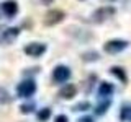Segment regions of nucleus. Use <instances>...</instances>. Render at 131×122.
<instances>
[{
    "label": "nucleus",
    "mask_w": 131,
    "mask_h": 122,
    "mask_svg": "<svg viewBox=\"0 0 131 122\" xmlns=\"http://www.w3.org/2000/svg\"><path fill=\"white\" fill-rule=\"evenodd\" d=\"M126 47H128V42L125 39H112L103 44L105 52H108V54H118V52L125 51Z\"/></svg>",
    "instance_id": "obj_1"
},
{
    "label": "nucleus",
    "mask_w": 131,
    "mask_h": 122,
    "mask_svg": "<svg viewBox=\"0 0 131 122\" xmlns=\"http://www.w3.org/2000/svg\"><path fill=\"white\" fill-rule=\"evenodd\" d=\"M35 91H36V83L33 80H25L16 86V93L20 98H30L35 95Z\"/></svg>",
    "instance_id": "obj_2"
},
{
    "label": "nucleus",
    "mask_w": 131,
    "mask_h": 122,
    "mask_svg": "<svg viewBox=\"0 0 131 122\" xmlns=\"http://www.w3.org/2000/svg\"><path fill=\"white\" fill-rule=\"evenodd\" d=\"M64 18H66V13L62 10H49L44 15V24L46 26H54V24L61 23Z\"/></svg>",
    "instance_id": "obj_3"
},
{
    "label": "nucleus",
    "mask_w": 131,
    "mask_h": 122,
    "mask_svg": "<svg viewBox=\"0 0 131 122\" xmlns=\"http://www.w3.org/2000/svg\"><path fill=\"white\" fill-rule=\"evenodd\" d=\"M69 77H71V70L66 65H57L54 70H52V80L56 83H66L69 80Z\"/></svg>",
    "instance_id": "obj_4"
},
{
    "label": "nucleus",
    "mask_w": 131,
    "mask_h": 122,
    "mask_svg": "<svg viewBox=\"0 0 131 122\" xmlns=\"http://www.w3.org/2000/svg\"><path fill=\"white\" fill-rule=\"evenodd\" d=\"M23 52L30 57H39L46 52V44H41V42H31L28 46L23 47Z\"/></svg>",
    "instance_id": "obj_5"
},
{
    "label": "nucleus",
    "mask_w": 131,
    "mask_h": 122,
    "mask_svg": "<svg viewBox=\"0 0 131 122\" xmlns=\"http://www.w3.org/2000/svg\"><path fill=\"white\" fill-rule=\"evenodd\" d=\"M113 13H115L113 7H102L92 15V20L95 23H102V21H105V20H108L110 16H113Z\"/></svg>",
    "instance_id": "obj_6"
},
{
    "label": "nucleus",
    "mask_w": 131,
    "mask_h": 122,
    "mask_svg": "<svg viewBox=\"0 0 131 122\" xmlns=\"http://www.w3.org/2000/svg\"><path fill=\"white\" fill-rule=\"evenodd\" d=\"M18 28H7V29H3L0 33V44H10L13 42L16 39V36H18Z\"/></svg>",
    "instance_id": "obj_7"
},
{
    "label": "nucleus",
    "mask_w": 131,
    "mask_h": 122,
    "mask_svg": "<svg viewBox=\"0 0 131 122\" xmlns=\"http://www.w3.org/2000/svg\"><path fill=\"white\" fill-rule=\"evenodd\" d=\"M2 10L8 18H13L18 13V5H16V2H13V0H7V2L2 3Z\"/></svg>",
    "instance_id": "obj_8"
},
{
    "label": "nucleus",
    "mask_w": 131,
    "mask_h": 122,
    "mask_svg": "<svg viewBox=\"0 0 131 122\" xmlns=\"http://www.w3.org/2000/svg\"><path fill=\"white\" fill-rule=\"evenodd\" d=\"M75 91H77V88L69 83V85H66V86H62L59 89V96L62 98V99H72V98L75 96Z\"/></svg>",
    "instance_id": "obj_9"
},
{
    "label": "nucleus",
    "mask_w": 131,
    "mask_h": 122,
    "mask_svg": "<svg viewBox=\"0 0 131 122\" xmlns=\"http://www.w3.org/2000/svg\"><path fill=\"white\" fill-rule=\"evenodd\" d=\"M113 91H115L113 85H112V83H108V81H103V83L100 85V88H98V96H102V98H105V96H112V95H113Z\"/></svg>",
    "instance_id": "obj_10"
},
{
    "label": "nucleus",
    "mask_w": 131,
    "mask_h": 122,
    "mask_svg": "<svg viewBox=\"0 0 131 122\" xmlns=\"http://www.w3.org/2000/svg\"><path fill=\"white\" fill-rule=\"evenodd\" d=\"M110 72H112L113 75L121 81V83H126V73H125V70H123L121 67H116V65H115V67L110 68Z\"/></svg>",
    "instance_id": "obj_11"
},
{
    "label": "nucleus",
    "mask_w": 131,
    "mask_h": 122,
    "mask_svg": "<svg viewBox=\"0 0 131 122\" xmlns=\"http://www.w3.org/2000/svg\"><path fill=\"white\" fill-rule=\"evenodd\" d=\"M108 108H110V99H105V101H102L100 104H97V108H95V114H98V116H102V114H105L106 111H108Z\"/></svg>",
    "instance_id": "obj_12"
},
{
    "label": "nucleus",
    "mask_w": 131,
    "mask_h": 122,
    "mask_svg": "<svg viewBox=\"0 0 131 122\" xmlns=\"http://www.w3.org/2000/svg\"><path fill=\"white\" fill-rule=\"evenodd\" d=\"M49 116H51V109L43 108V109H39V112H38V120L39 122H46L49 119Z\"/></svg>",
    "instance_id": "obj_13"
},
{
    "label": "nucleus",
    "mask_w": 131,
    "mask_h": 122,
    "mask_svg": "<svg viewBox=\"0 0 131 122\" xmlns=\"http://www.w3.org/2000/svg\"><path fill=\"white\" fill-rule=\"evenodd\" d=\"M120 117H121V120H128V119H131V106H129V104H125V106L121 108Z\"/></svg>",
    "instance_id": "obj_14"
},
{
    "label": "nucleus",
    "mask_w": 131,
    "mask_h": 122,
    "mask_svg": "<svg viewBox=\"0 0 131 122\" xmlns=\"http://www.w3.org/2000/svg\"><path fill=\"white\" fill-rule=\"evenodd\" d=\"M33 109H35V104H21L20 106V112L21 114H30V112H33Z\"/></svg>",
    "instance_id": "obj_15"
},
{
    "label": "nucleus",
    "mask_w": 131,
    "mask_h": 122,
    "mask_svg": "<svg viewBox=\"0 0 131 122\" xmlns=\"http://www.w3.org/2000/svg\"><path fill=\"white\" fill-rule=\"evenodd\" d=\"M87 109H90V104L87 103V101H84V103H77L75 106H74V111H87Z\"/></svg>",
    "instance_id": "obj_16"
},
{
    "label": "nucleus",
    "mask_w": 131,
    "mask_h": 122,
    "mask_svg": "<svg viewBox=\"0 0 131 122\" xmlns=\"http://www.w3.org/2000/svg\"><path fill=\"white\" fill-rule=\"evenodd\" d=\"M82 59L87 60V62H89V60H97L98 59V54H97V52H85V54L82 55Z\"/></svg>",
    "instance_id": "obj_17"
},
{
    "label": "nucleus",
    "mask_w": 131,
    "mask_h": 122,
    "mask_svg": "<svg viewBox=\"0 0 131 122\" xmlns=\"http://www.w3.org/2000/svg\"><path fill=\"white\" fill-rule=\"evenodd\" d=\"M54 122H69V119H67V116L61 114V116H57L56 119H54Z\"/></svg>",
    "instance_id": "obj_18"
},
{
    "label": "nucleus",
    "mask_w": 131,
    "mask_h": 122,
    "mask_svg": "<svg viewBox=\"0 0 131 122\" xmlns=\"http://www.w3.org/2000/svg\"><path fill=\"white\" fill-rule=\"evenodd\" d=\"M77 122H93L92 117H89V116H85V117H82V119H79Z\"/></svg>",
    "instance_id": "obj_19"
},
{
    "label": "nucleus",
    "mask_w": 131,
    "mask_h": 122,
    "mask_svg": "<svg viewBox=\"0 0 131 122\" xmlns=\"http://www.w3.org/2000/svg\"><path fill=\"white\" fill-rule=\"evenodd\" d=\"M41 2H43V3H46V5H48V3H51L52 0H41Z\"/></svg>",
    "instance_id": "obj_20"
}]
</instances>
